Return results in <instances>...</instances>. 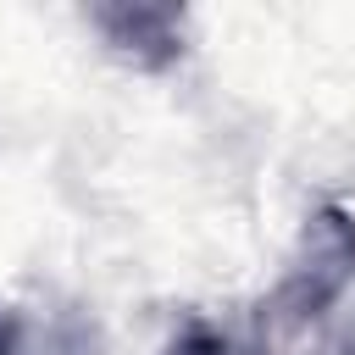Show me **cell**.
<instances>
[{"label":"cell","instance_id":"6da1fadb","mask_svg":"<svg viewBox=\"0 0 355 355\" xmlns=\"http://www.w3.org/2000/svg\"><path fill=\"white\" fill-rule=\"evenodd\" d=\"M0 355H6V349H0Z\"/></svg>","mask_w":355,"mask_h":355}]
</instances>
